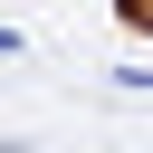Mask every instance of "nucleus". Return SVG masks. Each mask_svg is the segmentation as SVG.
I'll return each instance as SVG.
<instances>
[{
	"label": "nucleus",
	"mask_w": 153,
	"mask_h": 153,
	"mask_svg": "<svg viewBox=\"0 0 153 153\" xmlns=\"http://www.w3.org/2000/svg\"><path fill=\"white\" fill-rule=\"evenodd\" d=\"M124 19H134V29H153V0H124Z\"/></svg>",
	"instance_id": "1"
},
{
	"label": "nucleus",
	"mask_w": 153,
	"mask_h": 153,
	"mask_svg": "<svg viewBox=\"0 0 153 153\" xmlns=\"http://www.w3.org/2000/svg\"><path fill=\"white\" fill-rule=\"evenodd\" d=\"M0 57H19V29H0Z\"/></svg>",
	"instance_id": "2"
}]
</instances>
